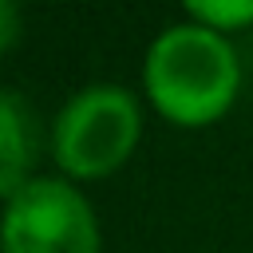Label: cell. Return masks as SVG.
Wrapping results in <instances>:
<instances>
[{"instance_id":"6da1fadb","label":"cell","mask_w":253,"mask_h":253,"mask_svg":"<svg viewBox=\"0 0 253 253\" xmlns=\"http://www.w3.org/2000/svg\"><path fill=\"white\" fill-rule=\"evenodd\" d=\"M146 91L166 119L182 126H206L237 95V55L213 28H170L150 43Z\"/></svg>"},{"instance_id":"7a4b0ae2","label":"cell","mask_w":253,"mask_h":253,"mask_svg":"<svg viewBox=\"0 0 253 253\" xmlns=\"http://www.w3.org/2000/svg\"><path fill=\"white\" fill-rule=\"evenodd\" d=\"M138 138V107L123 87H87L55 119V158L75 178L123 166Z\"/></svg>"},{"instance_id":"3957f363","label":"cell","mask_w":253,"mask_h":253,"mask_svg":"<svg viewBox=\"0 0 253 253\" xmlns=\"http://www.w3.org/2000/svg\"><path fill=\"white\" fill-rule=\"evenodd\" d=\"M4 253H99L91 206L55 178H32L4 210Z\"/></svg>"},{"instance_id":"277c9868","label":"cell","mask_w":253,"mask_h":253,"mask_svg":"<svg viewBox=\"0 0 253 253\" xmlns=\"http://www.w3.org/2000/svg\"><path fill=\"white\" fill-rule=\"evenodd\" d=\"M36 154H40V119L32 103L20 91L0 87V194L8 202L28 186Z\"/></svg>"},{"instance_id":"5b68a950","label":"cell","mask_w":253,"mask_h":253,"mask_svg":"<svg viewBox=\"0 0 253 253\" xmlns=\"http://www.w3.org/2000/svg\"><path fill=\"white\" fill-rule=\"evenodd\" d=\"M186 8H190V16L202 20V28H213V32L253 20V4H186Z\"/></svg>"},{"instance_id":"8992f818","label":"cell","mask_w":253,"mask_h":253,"mask_svg":"<svg viewBox=\"0 0 253 253\" xmlns=\"http://www.w3.org/2000/svg\"><path fill=\"white\" fill-rule=\"evenodd\" d=\"M16 40H20V12H16V4L0 0V51H8Z\"/></svg>"}]
</instances>
